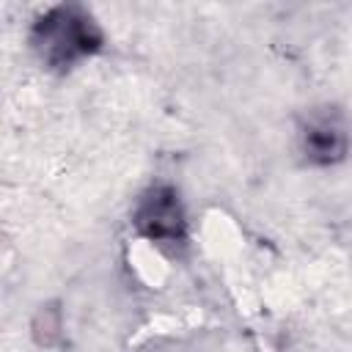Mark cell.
Listing matches in <instances>:
<instances>
[{
	"label": "cell",
	"instance_id": "1",
	"mask_svg": "<svg viewBox=\"0 0 352 352\" xmlns=\"http://www.w3.org/2000/svg\"><path fill=\"white\" fill-rule=\"evenodd\" d=\"M33 50L52 69H72L102 47V30L80 6H55L41 14L30 33Z\"/></svg>",
	"mask_w": 352,
	"mask_h": 352
},
{
	"label": "cell",
	"instance_id": "2",
	"mask_svg": "<svg viewBox=\"0 0 352 352\" xmlns=\"http://www.w3.org/2000/svg\"><path fill=\"white\" fill-rule=\"evenodd\" d=\"M135 228L160 245H176L184 239V212H182V201L179 192L173 187H151L135 206L132 214Z\"/></svg>",
	"mask_w": 352,
	"mask_h": 352
},
{
	"label": "cell",
	"instance_id": "3",
	"mask_svg": "<svg viewBox=\"0 0 352 352\" xmlns=\"http://www.w3.org/2000/svg\"><path fill=\"white\" fill-rule=\"evenodd\" d=\"M346 140H344V126L333 124L330 118H319L314 124H308L305 129V151L311 160L316 162H333L338 157H344Z\"/></svg>",
	"mask_w": 352,
	"mask_h": 352
}]
</instances>
